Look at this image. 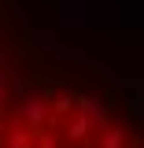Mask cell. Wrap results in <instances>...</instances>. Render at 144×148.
Returning a JSON list of instances; mask_svg holds the SVG:
<instances>
[{
	"label": "cell",
	"mask_w": 144,
	"mask_h": 148,
	"mask_svg": "<svg viewBox=\"0 0 144 148\" xmlns=\"http://www.w3.org/2000/svg\"><path fill=\"white\" fill-rule=\"evenodd\" d=\"M22 115H26V130L33 133V130H41L44 122H48L52 108H48V100H37V96H30V100L22 104Z\"/></svg>",
	"instance_id": "1"
},
{
	"label": "cell",
	"mask_w": 144,
	"mask_h": 148,
	"mask_svg": "<svg viewBox=\"0 0 144 148\" xmlns=\"http://www.w3.org/2000/svg\"><path fill=\"white\" fill-rule=\"evenodd\" d=\"M70 115H74V122L67 126V133H63V141H67V145H81V141H85V137L92 133V130H89V119H85L81 111H70Z\"/></svg>",
	"instance_id": "2"
},
{
	"label": "cell",
	"mask_w": 144,
	"mask_h": 148,
	"mask_svg": "<svg viewBox=\"0 0 144 148\" xmlns=\"http://www.w3.org/2000/svg\"><path fill=\"white\" fill-rule=\"evenodd\" d=\"M96 137H100V148H126V137H129V133L118 130V126H104Z\"/></svg>",
	"instance_id": "3"
},
{
	"label": "cell",
	"mask_w": 144,
	"mask_h": 148,
	"mask_svg": "<svg viewBox=\"0 0 144 148\" xmlns=\"http://www.w3.org/2000/svg\"><path fill=\"white\" fill-rule=\"evenodd\" d=\"M33 145L37 148H63L67 141H63V133H52V130H33Z\"/></svg>",
	"instance_id": "4"
},
{
	"label": "cell",
	"mask_w": 144,
	"mask_h": 148,
	"mask_svg": "<svg viewBox=\"0 0 144 148\" xmlns=\"http://www.w3.org/2000/svg\"><path fill=\"white\" fill-rule=\"evenodd\" d=\"M4 148H33V133H30V130H15Z\"/></svg>",
	"instance_id": "5"
},
{
	"label": "cell",
	"mask_w": 144,
	"mask_h": 148,
	"mask_svg": "<svg viewBox=\"0 0 144 148\" xmlns=\"http://www.w3.org/2000/svg\"><path fill=\"white\" fill-rule=\"evenodd\" d=\"M52 111H55V115H67V111H74V96H55V100H52Z\"/></svg>",
	"instance_id": "6"
}]
</instances>
